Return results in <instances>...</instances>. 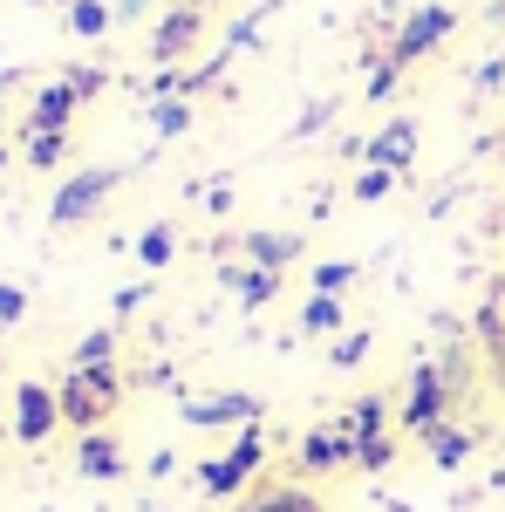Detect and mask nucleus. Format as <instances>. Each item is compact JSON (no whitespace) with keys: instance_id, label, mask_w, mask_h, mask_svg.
<instances>
[{"instance_id":"nucleus-17","label":"nucleus","mask_w":505,"mask_h":512,"mask_svg":"<svg viewBox=\"0 0 505 512\" xmlns=\"http://www.w3.org/2000/svg\"><path fill=\"white\" fill-rule=\"evenodd\" d=\"M383 410H389L383 396H362L355 410H342V417H335V431H342V437H355V444H362V437H376V431H383Z\"/></svg>"},{"instance_id":"nucleus-7","label":"nucleus","mask_w":505,"mask_h":512,"mask_svg":"<svg viewBox=\"0 0 505 512\" xmlns=\"http://www.w3.org/2000/svg\"><path fill=\"white\" fill-rule=\"evenodd\" d=\"M55 424H62V396L48 390V383H21L14 390V437L21 444H41Z\"/></svg>"},{"instance_id":"nucleus-9","label":"nucleus","mask_w":505,"mask_h":512,"mask_svg":"<svg viewBox=\"0 0 505 512\" xmlns=\"http://www.w3.org/2000/svg\"><path fill=\"white\" fill-rule=\"evenodd\" d=\"M342 465H355V437H342L335 424L301 437V472H342Z\"/></svg>"},{"instance_id":"nucleus-23","label":"nucleus","mask_w":505,"mask_h":512,"mask_svg":"<svg viewBox=\"0 0 505 512\" xmlns=\"http://www.w3.org/2000/svg\"><path fill=\"white\" fill-rule=\"evenodd\" d=\"M110 355H117V328H96V335L76 342V369H103Z\"/></svg>"},{"instance_id":"nucleus-12","label":"nucleus","mask_w":505,"mask_h":512,"mask_svg":"<svg viewBox=\"0 0 505 512\" xmlns=\"http://www.w3.org/2000/svg\"><path fill=\"white\" fill-rule=\"evenodd\" d=\"M76 472L82 478H123V444L110 431H89L76 444Z\"/></svg>"},{"instance_id":"nucleus-21","label":"nucleus","mask_w":505,"mask_h":512,"mask_svg":"<svg viewBox=\"0 0 505 512\" xmlns=\"http://www.w3.org/2000/svg\"><path fill=\"white\" fill-rule=\"evenodd\" d=\"M151 130H157V137H185V130H192V103H185V96L151 103Z\"/></svg>"},{"instance_id":"nucleus-13","label":"nucleus","mask_w":505,"mask_h":512,"mask_svg":"<svg viewBox=\"0 0 505 512\" xmlns=\"http://www.w3.org/2000/svg\"><path fill=\"white\" fill-rule=\"evenodd\" d=\"M76 103H82V96L69 89V82H48V89L35 96V110H28V137H35V130H69Z\"/></svg>"},{"instance_id":"nucleus-11","label":"nucleus","mask_w":505,"mask_h":512,"mask_svg":"<svg viewBox=\"0 0 505 512\" xmlns=\"http://www.w3.org/2000/svg\"><path fill=\"white\" fill-rule=\"evenodd\" d=\"M219 280L239 294V308H267L273 294H280V274H267V267H239V260H219Z\"/></svg>"},{"instance_id":"nucleus-8","label":"nucleus","mask_w":505,"mask_h":512,"mask_svg":"<svg viewBox=\"0 0 505 512\" xmlns=\"http://www.w3.org/2000/svg\"><path fill=\"white\" fill-rule=\"evenodd\" d=\"M362 158H369V164H383V171H396V178H403V171H410V158H417V123H410V117H389L383 130H376V137L362 144Z\"/></svg>"},{"instance_id":"nucleus-34","label":"nucleus","mask_w":505,"mask_h":512,"mask_svg":"<svg viewBox=\"0 0 505 512\" xmlns=\"http://www.w3.org/2000/svg\"><path fill=\"white\" fill-rule=\"evenodd\" d=\"M144 294H151V287H117V315H137V308H144Z\"/></svg>"},{"instance_id":"nucleus-22","label":"nucleus","mask_w":505,"mask_h":512,"mask_svg":"<svg viewBox=\"0 0 505 512\" xmlns=\"http://www.w3.org/2000/svg\"><path fill=\"white\" fill-rule=\"evenodd\" d=\"M355 465H362V472H389V465H396V437L389 431L362 437V444H355Z\"/></svg>"},{"instance_id":"nucleus-40","label":"nucleus","mask_w":505,"mask_h":512,"mask_svg":"<svg viewBox=\"0 0 505 512\" xmlns=\"http://www.w3.org/2000/svg\"><path fill=\"white\" fill-rule=\"evenodd\" d=\"M499 151H505V137H499Z\"/></svg>"},{"instance_id":"nucleus-16","label":"nucleus","mask_w":505,"mask_h":512,"mask_svg":"<svg viewBox=\"0 0 505 512\" xmlns=\"http://www.w3.org/2000/svg\"><path fill=\"white\" fill-rule=\"evenodd\" d=\"M69 28H76L82 41L110 35V28H117V7H110V0H69Z\"/></svg>"},{"instance_id":"nucleus-27","label":"nucleus","mask_w":505,"mask_h":512,"mask_svg":"<svg viewBox=\"0 0 505 512\" xmlns=\"http://www.w3.org/2000/svg\"><path fill=\"white\" fill-rule=\"evenodd\" d=\"M369 342H376V335H369V328H349V335H342V342H335V349H328V362H335V369H355V362H362V355H369Z\"/></svg>"},{"instance_id":"nucleus-32","label":"nucleus","mask_w":505,"mask_h":512,"mask_svg":"<svg viewBox=\"0 0 505 512\" xmlns=\"http://www.w3.org/2000/svg\"><path fill=\"white\" fill-rule=\"evenodd\" d=\"M62 82H69V89H76V96H96V89H103V69H62Z\"/></svg>"},{"instance_id":"nucleus-18","label":"nucleus","mask_w":505,"mask_h":512,"mask_svg":"<svg viewBox=\"0 0 505 512\" xmlns=\"http://www.w3.org/2000/svg\"><path fill=\"white\" fill-rule=\"evenodd\" d=\"M273 7H280V0H260V7H246V14H239L233 28H226V48H219V55H226V62H233L239 48H253V41H260V21H267Z\"/></svg>"},{"instance_id":"nucleus-6","label":"nucleus","mask_w":505,"mask_h":512,"mask_svg":"<svg viewBox=\"0 0 505 512\" xmlns=\"http://www.w3.org/2000/svg\"><path fill=\"white\" fill-rule=\"evenodd\" d=\"M198 35H205V7H171L164 21H157V35H151V62H164V69H178L185 55L198 48Z\"/></svg>"},{"instance_id":"nucleus-20","label":"nucleus","mask_w":505,"mask_h":512,"mask_svg":"<svg viewBox=\"0 0 505 512\" xmlns=\"http://www.w3.org/2000/svg\"><path fill=\"white\" fill-rule=\"evenodd\" d=\"M171 253H178V233H171V226H164V219H157V226H144V239H137V260H144V267H171Z\"/></svg>"},{"instance_id":"nucleus-39","label":"nucleus","mask_w":505,"mask_h":512,"mask_svg":"<svg viewBox=\"0 0 505 512\" xmlns=\"http://www.w3.org/2000/svg\"><path fill=\"white\" fill-rule=\"evenodd\" d=\"M0 164H7V151H0Z\"/></svg>"},{"instance_id":"nucleus-26","label":"nucleus","mask_w":505,"mask_h":512,"mask_svg":"<svg viewBox=\"0 0 505 512\" xmlns=\"http://www.w3.org/2000/svg\"><path fill=\"white\" fill-rule=\"evenodd\" d=\"M349 280H355V260H321V267H314V294H335V301H342Z\"/></svg>"},{"instance_id":"nucleus-3","label":"nucleus","mask_w":505,"mask_h":512,"mask_svg":"<svg viewBox=\"0 0 505 512\" xmlns=\"http://www.w3.org/2000/svg\"><path fill=\"white\" fill-rule=\"evenodd\" d=\"M260 396H246V390H212V396H185V424L192 431H246V424H260Z\"/></svg>"},{"instance_id":"nucleus-14","label":"nucleus","mask_w":505,"mask_h":512,"mask_svg":"<svg viewBox=\"0 0 505 512\" xmlns=\"http://www.w3.org/2000/svg\"><path fill=\"white\" fill-rule=\"evenodd\" d=\"M424 451H430V465H437V472H458V465L471 458V431L444 417L437 431H424Z\"/></svg>"},{"instance_id":"nucleus-19","label":"nucleus","mask_w":505,"mask_h":512,"mask_svg":"<svg viewBox=\"0 0 505 512\" xmlns=\"http://www.w3.org/2000/svg\"><path fill=\"white\" fill-rule=\"evenodd\" d=\"M437 376H444L451 403H465V396H471V376H478V369H471V349H458V342H451V349H444V362H437Z\"/></svg>"},{"instance_id":"nucleus-30","label":"nucleus","mask_w":505,"mask_h":512,"mask_svg":"<svg viewBox=\"0 0 505 512\" xmlns=\"http://www.w3.org/2000/svg\"><path fill=\"white\" fill-rule=\"evenodd\" d=\"M328 117H335V103L321 96V103H308L301 110V123H294V137H314V130H328Z\"/></svg>"},{"instance_id":"nucleus-1","label":"nucleus","mask_w":505,"mask_h":512,"mask_svg":"<svg viewBox=\"0 0 505 512\" xmlns=\"http://www.w3.org/2000/svg\"><path fill=\"white\" fill-rule=\"evenodd\" d=\"M55 396H62V424H76V431L89 437V431H103V417H117L123 376H117V362H103V369H69Z\"/></svg>"},{"instance_id":"nucleus-29","label":"nucleus","mask_w":505,"mask_h":512,"mask_svg":"<svg viewBox=\"0 0 505 512\" xmlns=\"http://www.w3.org/2000/svg\"><path fill=\"white\" fill-rule=\"evenodd\" d=\"M396 82H403V69H396V62H376V76H369V103H389V96H396Z\"/></svg>"},{"instance_id":"nucleus-24","label":"nucleus","mask_w":505,"mask_h":512,"mask_svg":"<svg viewBox=\"0 0 505 512\" xmlns=\"http://www.w3.org/2000/svg\"><path fill=\"white\" fill-rule=\"evenodd\" d=\"M301 328H308V335H328V328H342V301H335V294H314L308 308H301Z\"/></svg>"},{"instance_id":"nucleus-31","label":"nucleus","mask_w":505,"mask_h":512,"mask_svg":"<svg viewBox=\"0 0 505 512\" xmlns=\"http://www.w3.org/2000/svg\"><path fill=\"white\" fill-rule=\"evenodd\" d=\"M471 82H478V96H499V89H505V55L478 62V76H471Z\"/></svg>"},{"instance_id":"nucleus-41","label":"nucleus","mask_w":505,"mask_h":512,"mask_svg":"<svg viewBox=\"0 0 505 512\" xmlns=\"http://www.w3.org/2000/svg\"><path fill=\"white\" fill-rule=\"evenodd\" d=\"M499 55H505V48H499Z\"/></svg>"},{"instance_id":"nucleus-33","label":"nucleus","mask_w":505,"mask_h":512,"mask_svg":"<svg viewBox=\"0 0 505 512\" xmlns=\"http://www.w3.org/2000/svg\"><path fill=\"white\" fill-rule=\"evenodd\" d=\"M28 315V294L21 287H0V321H21Z\"/></svg>"},{"instance_id":"nucleus-28","label":"nucleus","mask_w":505,"mask_h":512,"mask_svg":"<svg viewBox=\"0 0 505 512\" xmlns=\"http://www.w3.org/2000/svg\"><path fill=\"white\" fill-rule=\"evenodd\" d=\"M389 192H396V171H383V164H369V171L355 178V198H362V205H376V198H389Z\"/></svg>"},{"instance_id":"nucleus-4","label":"nucleus","mask_w":505,"mask_h":512,"mask_svg":"<svg viewBox=\"0 0 505 512\" xmlns=\"http://www.w3.org/2000/svg\"><path fill=\"white\" fill-rule=\"evenodd\" d=\"M451 28H458V14H451V7H437V0H430V7H417V14L396 28V41H389V62H396V69H410V62H417V55H430V48L451 35Z\"/></svg>"},{"instance_id":"nucleus-2","label":"nucleus","mask_w":505,"mask_h":512,"mask_svg":"<svg viewBox=\"0 0 505 512\" xmlns=\"http://www.w3.org/2000/svg\"><path fill=\"white\" fill-rule=\"evenodd\" d=\"M123 185V171H110V164H89V171H76V178H62V192H55V205H48V219L55 226H82V219H96L103 212V198Z\"/></svg>"},{"instance_id":"nucleus-38","label":"nucleus","mask_w":505,"mask_h":512,"mask_svg":"<svg viewBox=\"0 0 505 512\" xmlns=\"http://www.w3.org/2000/svg\"><path fill=\"white\" fill-rule=\"evenodd\" d=\"M185 7H212V0H185Z\"/></svg>"},{"instance_id":"nucleus-25","label":"nucleus","mask_w":505,"mask_h":512,"mask_svg":"<svg viewBox=\"0 0 505 512\" xmlns=\"http://www.w3.org/2000/svg\"><path fill=\"white\" fill-rule=\"evenodd\" d=\"M62 151H69V130H35L28 137V164H41V171L62 164Z\"/></svg>"},{"instance_id":"nucleus-5","label":"nucleus","mask_w":505,"mask_h":512,"mask_svg":"<svg viewBox=\"0 0 505 512\" xmlns=\"http://www.w3.org/2000/svg\"><path fill=\"white\" fill-rule=\"evenodd\" d=\"M451 417V390H444V376H437V362H417L410 369V403H403V431H437Z\"/></svg>"},{"instance_id":"nucleus-36","label":"nucleus","mask_w":505,"mask_h":512,"mask_svg":"<svg viewBox=\"0 0 505 512\" xmlns=\"http://www.w3.org/2000/svg\"><path fill=\"white\" fill-rule=\"evenodd\" d=\"M492 301H499V315H505V280H499V287H492Z\"/></svg>"},{"instance_id":"nucleus-10","label":"nucleus","mask_w":505,"mask_h":512,"mask_svg":"<svg viewBox=\"0 0 505 512\" xmlns=\"http://www.w3.org/2000/svg\"><path fill=\"white\" fill-rule=\"evenodd\" d=\"M233 512H321L308 485H253V492H239Z\"/></svg>"},{"instance_id":"nucleus-35","label":"nucleus","mask_w":505,"mask_h":512,"mask_svg":"<svg viewBox=\"0 0 505 512\" xmlns=\"http://www.w3.org/2000/svg\"><path fill=\"white\" fill-rule=\"evenodd\" d=\"M110 7H117V21H137V14H144L151 0H110Z\"/></svg>"},{"instance_id":"nucleus-37","label":"nucleus","mask_w":505,"mask_h":512,"mask_svg":"<svg viewBox=\"0 0 505 512\" xmlns=\"http://www.w3.org/2000/svg\"><path fill=\"white\" fill-rule=\"evenodd\" d=\"M28 7H69V0H28Z\"/></svg>"},{"instance_id":"nucleus-15","label":"nucleus","mask_w":505,"mask_h":512,"mask_svg":"<svg viewBox=\"0 0 505 512\" xmlns=\"http://www.w3.org/2000/svg\"><path fill=\"white\" fill-rule=\"evenodd\" d=\"M301 253V233H246V260L267 267V274H287Z\"/></svg>"}]
</instances>
